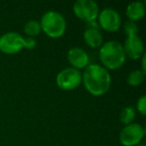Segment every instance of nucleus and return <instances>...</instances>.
Segmentation results:
<instances>
[{
  "label": "nucleus",
  "instance_id": "obj_1",
  "mask_svg": "<svg viewBox=\"0 0 146 146\" xmlns=\"http://www.w3.org/2000/svg\"><path fill=\"white\" fill-rule=\"evenodd\" d=\"M82 82L90 94L101 96L109 90L111 76L107 69L98 64H89L82 75Z\"/></svg>",
  "mask_w": 146,
  "mask_h": 146
},
{
  "label": "nucleus",
  "instance_id": "obj_2",
  "mask_svg": "<svg viewBox=\"0 0 146 146\" xmlns=\"http://www.w3.org/2000/svg\"><path fill=\"white\" fill-rule=\"evenodd\" d=\"M99 58L104 68L110 70L119 69L126 60L123 45L115 40L107 41L100 48Z\"/></svg>",
  "mask_w": 146,
  "mask_h": 146
},
{
  "label": "nucleus",
  "instance_id": "obj_3",
  "mask_svg": "<svg viewBox=\"0 0 146 146\" xmlns=\"http://www.w3.org/2000/svg\"><path fill=\"white\" fill-rule=\"evenodd\" d=\"M41 30L50 38H59L66 31L64 16L56 11H48L43 14L40 22Z\"/></svg>",
  "mask_w": 146,
  "mask_h": 146
},
{
  "label": "nucleus",
  "instance_id": "obj_4",
  "mask_svg": "<svg viewBox=\"0 0 146 146\" xmlns=\"http://www.w3.org/2000/svg\"><path fill=\"white\" fill-rule=\"evenodd\" d=\"M82 82V73L72 67H68L57 74L56 84L60 89L70 91L77 88Z\"/></svg>",
  "mask_w": 146,
  "mask_h": 146
},
{
  "label": "nucleus",
  "instance_id": "obj_5",
  "mask_svg": "<svg viewBox=\"0 0 146 146\" xmlns=\"http://www.w3.org/2000/svg\"><path fill=\"white\" fill-rule=\"evenodd\" d=\"M73 12L85 22H93L99 15V7L93 0H78L73 5Z\"/></svg>",
  "mask_w": 146,
  "mask_h": 146
},
{
  "label": "nucleus",
  "instance_id": "obj_6",
  "mask_svg": "<svg viewBox=\"0 0 146 146\" xmlns=\"http://www.w3.org/2000/svg\"><path fill=\"white\" fill-rule=\"evenodd\" d=\"M144 128L138 123L125 125L119 135V141L123 146H136L144 137Z\"/></svg>",
  "mask_w": 146,
  "mask_h": 146
},
{
  "label": "nucleus",
  "instance_id": "obj_7",
  "mask_svg": "<svg viewBox=\"0 0 146 146\" xmlns=\"http://www.w3.org/2000/svg\"><path fill=\"white\" fill-rule=\"evenodd\" d=\"M24 46V37L16 32H7L0 37V51L5 54H16Z\"/></svg>",
  "mask_w": 146,
  "mask_h": 146
},
{
  "label": "nucleus",
  "instance_id": "obj_8",
  "mask_svg": "<svg viewBox=\"0 0 146 146\" xmlns=\"http://www.w3.org/2000/svg\"><path fill=\"white\" fill-rule=\"evenodd\" d=\"M98 22L102 29L107 32H116L121 27V17L112 8H105L98 15Z\"/></svg>",
  "mask_w": 146,
  "mask_h": 146
},
{
  "label": "nucleus",
  "instance_id": "obj_9",
  "mask_svg": "<svg viewBox=\"0 0 146 146\" xmlns=\"http://www.w3.org/2000/svg\"><path fill=\"white\" fill-rule=\"evenodd\" d=\"M125 55L130 59H139L144 54V44L142 39L138 35L127 36L123 45Z\"/></svg>",
  "mask_w": 146,
  "mask_h": 146
},
{
  "label": "nucleus",
  "instance_id": "obj_10",
  "mask_svg": "<svg viewBox=\"0 0 146 146\" xmlns=\"http://www.w3.org/2000/svg\"><path fill=\"white\" fill-rule=\"evenodd\" d=\"M67 58L69 63L72 65V68H75L77 70L86 68L89 65V56L80 47H73L69 49Z\"/></svg>",
  "mask_w": 146,
  "mask_h": 146
},
{
  "label": "nucleus",
  "instance_id": "obj_11",
  "mask_svg": "<svg viewBox=\"0 0 146 146\" xmlns=\"http://www.w3.org/2000/svg\"><path fill=\"white\" fill-rule=\"evenodd\" d=\"M83 38L85 43L91 48H98L103 43V36L98 29V24L95 21L88 23V27L84 31Z\"/></svg>",
  "mask_w": 146,
  "mask_h": 146
},
{
  "label": "nucleus",
  "instance_id": "obj_12",
  "mask_svg": "<svg viewBox=\"0 0 146 146\" xmlns=\"http://www.w3.org/2000/svg\"><path fill=\"white\" fill-rule=\"evenodd\" d=\"M126 15L132 22L141 20L145 16V5H144V3L140 2V1L130 3L126 8Z\"/></svg>",
  "mask_w": 146,
  "mask_h": 146
},
{
  "label": "nucleus",
  "instance_id": "obj_13",
  "mask_svg": "<svg viewBox=\"0 0 146 146\" xmlns=\"http://www.w3.org/2000/svg\"><path fill=\"white\" fill-rule=\"evenodd\" d=\"M135 109L131 106H127V107H124L120 112V121H121V123L128 125V124H131L133 122V120L135 119Z\"/></svg>",
  "mask_w": 146,
  "mask_h": 146
},
{
  "label": "nucleus",
  "instance_id": "obj_14",
  "mask_svg": "<svg viewBox=\"0 0 146 146\" xmlns=\"http://www.w3.org/2000/svg\"><path fill=\"white\" fill-rule=\"evenodd\" d=\"M24 32L29 37H34L37 36L39 33L41 32V26L40 23L36 20H30L25 24L24 26Z\"/></svg>",
  "mask_w": 146,
  "mask_h": 146
},
{
  "label": "nucleus",
  "instance_id": "obj_15",
  "mask_svg": "<svg viewBox=\"0 0 146 146\" xmlns=\"http://www.w3.org/2000/svg\"><path fill=\"white\" fill-rule=\"evenodd\" d=\"M145 74L141 70H133L127 77V83L130 86H138L144 81Z\"/></svg>",
  "mask_w": 146,
  "mask_h": 146
},
{
  "label": "nucleus",
  "instance_id": "obj_16",
  "mask_svg": "<svg viewBox=\"0 0 146 146\" xmlns=\"http://www.w3.org/2000/svg\"><path fill=\"white\" fill-rule=\"evenodd\" d=\"M138 26L135 22H132V21H128L124 25V31H125L126 35L130 36V35H137L138 33Z\"/></svg>",
  "mask_w": 146,
  "mask_h": 146
},
{
  "label": "nucleus",
  "instance_id": "obj_17",
  "mask_svg": "<svg viewBox=\"0 0 146 146\" xmlns=\"http://www.w3.org/2000/svg\"><path fill=\"white\" fill-rule=\"evenodd\" d=\"M137 110L141 115H146V96L142 95L137 101Z\"/></svg>",
  "mask_w": 146,
  "mask_h": 146
},
{
  "label": "nucleus",
  "instance_id": "obj_18",
  "mask_svg": "<svg viewBox=\"0 0 146 146\" xmlns=\"http://www.w3.org/2000/svg\"><path fill=\"white\" fill-rule=\"evenodd\" d=\"M24 40H25L24 48L33 49L35 46H36V41H35V39L32 38V37H27V38H24Z\"/></svg>",
  "mask_w": 146,
  "mask_h": 146
},
{
  "label": "nucleus",
  "instance_id": "obj_19",
  "mask_svg": "<svg viewBox=\"0 0 146 146\" xmlns=\"http://www.w3.org/2000/svg\"><path fill=\"white\" fill-rule=\"evenodd\" d=\"M142 72L145 74L146 73V68H145V54H143V56H142Z\"/></svg>",
  "mask_w": 146,
  "mask_h": 146
},
{
  "label": "nucleus",
  "instance_id": "obj_20",
  "mask_svg": "<svg viewBox=\"0 0 146 146\" xmlns=\"http://www.w3.org/2000/svg\"><path fill=\"white\" fill-rule=\"evenodd\" d=\"M136 146H144V145H136Z\"/></svg>",
  "mask_w": 146,
  "mask_h": 146
}]
</instances>
